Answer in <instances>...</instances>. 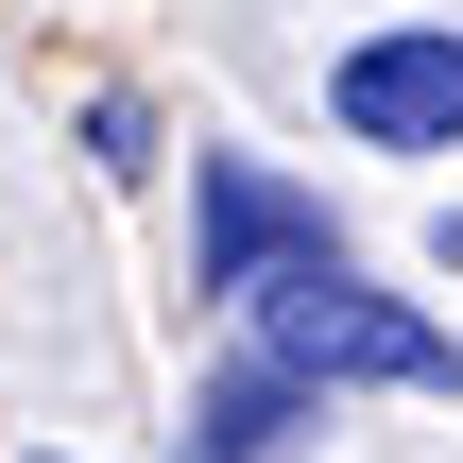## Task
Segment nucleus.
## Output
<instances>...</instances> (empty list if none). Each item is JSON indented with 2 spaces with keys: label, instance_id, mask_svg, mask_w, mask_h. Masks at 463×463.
Here are the masks:
<instances>
[{
  "label": "nucleus",
  "instance_id": "nucleus-5",
  "mask_svg": "<svg viewBox=\"0 0 463 463\" xmlns=\"http://www.w3.org/2000/svg\"><path fill=\"white\" fill-rule=\"evenodd\" d=\"M447 258H463V206H447Z\"/></svg>",
  "mask_w": 463,
  "mask_h": 463
},
{
  "label": "nucleus",
  "instance_id": "nucleus-6",
  "mask_svg": "<svg viewBox=\"0 0 463 463\" xmlns=\"http://www.w3.org/2000/svg\"><path fill=\"white\" fill-rule=\"evenodd\" d=\"M52 463H69V447H52Z\"/></svg>",
  "mask_w": 463,
  "mask_h": 463
},
{
  "label": "nucleus",
  "instance_id": "nucleus-1",
  "mask_svg": "<svg viewBox=\"0 0 463 463\" xmlns=\"http://www.w3.org/2000/svg\"><path fill=\"white\" fill-rule=\"evenodd\" d=\"M258 344L309 378V395H463V344L412 309V292H378V275H292V292H258Z\"/></svg>",
  "mask_w": 463,
  "mask_h": 463
},
{
  "label": "nucleus",
  "instance_id": "nucleus-2",
  "mask_svg": "<svg viewBox=\"0 0 463 463\" xmlns=\"http://www.w3.org/2000/svg\"><path fill=\"white\" fill-rule=\"evenodd\" d=\"M326 258H344V241H326V206H309L292 172L189 155V292H206V309L258 326V292H292V275H326Z\"/></svg>",
  "mask_w": 463,
  "mask_h": 463
},
{
  "label": "nucleus",
  "instance_id": "nucleus-4",
  "mask_svg": "<svg viewBox=\"0 0 463 463\" xmlns=\"http://www.w3.org/2000/svg\"><path fill=\"white\" fill-rule=\"evenodd\" d=\"M292 430H326V395L275 361V344H241L206 395H189V430H172V463H292Z\"/></svg>",
  "mask_w": 463,
  "mask_h": 463
},
{
  "label": "nucleus",
  "instance_id": "nucleus-3",
  "mask_svg": "<svg viewBox=\"0 0 463 463\" xmlns=\"http://www.w3.org/2000/svg\"><path fill=\"white\" fill-rule=\"evenodd\" d=\"M326 120L361 155H463V34L447 17H378L326 52Z\"/></svg>",
  "mask_w": 463,
  "mask_h": 463
}]
</instances>
